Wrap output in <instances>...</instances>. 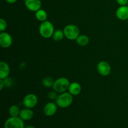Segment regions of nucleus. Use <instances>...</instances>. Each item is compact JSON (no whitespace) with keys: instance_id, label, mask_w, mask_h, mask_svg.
I'll return each instance as SVG.
<instances>
[{"instance_id":"1a4fd4ad","label":"nucleus","mask_w":128,"mask_h":128,"mask_svg":"<svg viewBox=\"0 0 128 128\" xmlns=\"http://www.w3.org/2000/svg\"><path fill=\"white\" fill-rule=\"evenodd\" d=\"M24 5L26 8L32 12H36L41 8V0H25Z\"/></svg>"},{"instance_id":"7ed1b4c3","label":"nucleus","mask_w":128,"mask_h":128,"mask_svg":"<svg viewBox=\"0 0 128 128\" xmlns=\"http://www.w3.org/2000/svg\"><path fill=\"white\" fill-rule=\"evenodd\" d=\"M70 85V80L65 77H61L56 79L52 86V90L58 93H62L68 90Z\"/></svg>"},{"instance_id":"b1692460","label":"nucleus","mask_w":128,"mask_h":128,"mask_svg":"<svg viewBox=\"0 0 128 128\" xmlns=\"http://www.w3.org/2000/svg\"><path fill=\"white\" fill-rule=\"evenodd\" d=\"M4 87H5V86L4 83L3 82V80H0V90H2Z\"/></svg>"},{"instance_id":"4468645a","label":"nucleus","mask_w":128,"mask_h":128,"mask_svg":"<svg viewBox=\"0 0 128 128\" xmlns=\"http://www.w3.org/2000/svg\"><path fill=\"white\" fill-rule=\"evenodd\" d=\"M19 116L23 121H30L33 118L34 112L31 109L25 108L21 110Z\"/></svg>"},{"instance_id":"393cba45","label":"nucleus","mask_w":128,"mask_h":128,"mask_svg":"<svg viewBox=\"0 0 128 128\" xmlns=\"http://www.w3.org/2000/svg\"><path fill=\"white\" fill-rule=\"evenodd\" d=\"M18 0H6V2H8V3L10 4H13L14 3V2H16Z\"/></svg>"},{"instance_id":"6e6552de","label":"nucleus","mask_w":128,"mask_h":128,"mask_svg":"<svg viewBox=\"0 0 128 128\" xmlns=\"http://www.w3.org/2000/svg\"><path fill=\"white\" fill-rule=\"evenodd\" d=\"M12 36L8 32L4 31L0 33V46L3 48H8L12 45Z\"/></svg>"},{"instance_id":"412c9836","label":"nucleus","mask_w":128,"mask_h":128,"mask_svg":"<svg viewBox=\"0 0 128 128\" xmlns=\"http://www.w3.org/2000/svg\"><path fill=\"white\" fill-rule=\"evenodd\" d=\"M7 28V22L3 18L0 19V31L4 32L6 31Z\"/></svg>"},{"instance_id":"f8f14e48","label":"nucleus","mask_w":128,"mask_h":128,"mask_svg":"<svg viewBox=\"0 0 128 128\" xmlns=\"http://www.w3.org/2000/svg\"><path fill=\"white\" fill-rule=\"evenodd\" d=\"M10 68L8 64L5 61L0 62V80H4L9 76Z\"/></svg>"},{"instance_id":"0eeeda50","label":"nucleus","mask_w":128,"mask_h":128,"mask_svg":"<svg viewBox=\"0 0 128 128\" xmlns=\"http://www.w3.org/2000/svg\"><path fill=\"white\" fill-rule=\"evenodd\" d=\"M97 71L101 76H108L111 72V66L107 61H100L97 65Z\"/></svg>"},{"instance_id":"39448f33","label":"nucleus","mask_w":128,"mask_h":128,"mask_svg":"<svg viewBox=\"0 0 128 128\" xmlns=\"http://www.w3.org/2000/svg\"><path fill=\"white\" fill-rule=\"evenodd\" d=\"M4 128H24V121L20 117H10L4 122Z\"/></svg>"},{"instance_id":"f257e3e1","label":"nucleus","mask_w":128,"mask_h":128,"mask_svg":"<svg viewBox=\"0 0 128 128\" xmlns=\"http://www.w3.org/2000/svg\"><path fill=\"white\" fill-rule=\"evenodd\" d=\"M54 31V25L52 22L48 20L41 22L39 27L40 34L45 39H48L52 37Z\"/></svg>"},{"instance_id":"6ab92c4d","label":"nucleus","mask_w":128,"mask_h":128,"mask_svg":"<svg viewBox=\"0 0 128 128\" xmlns=\"http://www.w3.org/2000/svg\"><path fill=\"white\" fill-rule=\"evenodd\" d=\"M54 82V81L52 78L47 76V77L44 78L42 81V84L44 87L46 88H50L52 87Z\"/></svg>"},{"instance_id":"9b49d317","label":"nucleus","mask_w":128,"mask_h":128,"mask_svg":"<svg viewBox=\"0 0 128 128\" xmlns=\"http://www.w3.org/2000/svg\"><path fill=\"white\" fill-rule=\"evenodd\" d=\"M116 16L121 21L128 20V6H120L116 11Z\"/></svg>"},{"instance_id":"bb28decb","label":"nucleus","mask_w":128,"mask_h":128,"mask_svg":"<svg viewBox=\"0 0 128 128\" xmlns=\"http://www.w3.org/2000/svg\"><path fill=\"white\" fill-rule=\"evenodd\" d=\"M24 1H25V0H24Z\"/></svg>"},{"instance_id":"2eb2a0df","label":"nucleus","mask_w":128,"mask_h":128,"mask_svg":"<svg viewBox=\"0 0 128 128\" xmlns=\"http://www.w3.org/2000/svg\"><path fill=\"white\" fill-rule=\"evenodd\" d=\"M35 17L39 21H41V22L46 21L48 18V14L45 10L42 9L38 10L36 12H35Z\"/></svg>"},{"instance_id":"f3484780","label":"nucleus","mask_w":128,"mask_h":128,"mask_svg":"<svg viewBox=\"0 0 128 128\" xmlns=\"http://www.w3.org/2000/svg\"><path fill=\"white\" fill-rule=\"evenodd\" d=\"M65 37L64 33L63 30H55L54 32L53 35H52V38L53 40L56 42H59V41H62Z\"/></svg>"},{"instance_id":"20e7f679","label":"nucleus","mask_w":128,"mask_h":128,"mask_svg":"<svg viewBox=\"0 0 128 128\" xmlns=\"http://www.w3.org/2000/svg\"><path fill=\"white\" fill-rule=\"evenodd\" d=\"M64 33L65 38L71 41L76 40L79 36L80 35V30L76 25L70 24L64 28Z\"/></svg>"},{"instance_id":"5701e85b","label":"nucleus","mask_w":128,"mask_h":128,"mask_svg":"<svg viewBox=\"0 0 128 128\" xmlns=\"http://www.w3.org/2000/svg\"><path fill=\"white\" fill-rule=\"evenodd\" d=\"M116 2L120 6H126L128 3V0H116Z\"/></svg>"},{"instance_id":"a211bd4d","label":"nucleus","mask_w":128,"mask_h":128,"mask_svg":"<svg viewBox=\"0 0 128 128\" xmlns=\"http://www.w3.org/2000/svg\"><path fill=\"white\" fill-rule=\"evenodd\" d=\"M20 108L16 105H12L9 109V114L11 117H18L20 114Z\"/></svg>"},{"instance_id":"f03ea898","label":"nucleus","mask_w":128,"mask_h":128,"mask_svg":"<svg viewBox=\"0 0 128 128\" xmlns=\"http://www.w3.org/2000/svg\"><path fill=\"white\" fill-rule=\"evenodd\" d=\"M73 101V96L69 92L60 93L56 100V103L61 108H67L70 106Z\"/></svg>"},{"instance_id":"4be33fe9","label":"nucleus","mask_w":128,"mask_h":128,"mask_svg":"<svg viewBox=\"0 0 128 128\" xmlns=\"http://www.w3.org/2000/svg\"><path fill=\"white\" fill-rule=\"evenodd\" d=\"M57 93L58 92H56V91L52 90V91H50V92H48V98L50 99V100H55V101H56V100L58 98V95L57 94Z\"/></svg>"},{"instance_id":"aec40b11","label":"nucleus","mask_w":128,"mask_h":128,"mask_svg":"<svg viewBox=\"0 0 128 128\" xmlns=\"http://www.w3.org/2000/svg\"><path fill=\"white\" fill-rule=\"evenodd\" d=\"M2 80H3L4 83L5 87H11L14 84V80L12 78H10L8 77Z\"/></svg>"},{"instance_id":"dca6fc26","label":"nucleus","mask_w":128,"mask_h":128,"mask_svg":"<svg viewBox=\"0 0 128 128\" xmlns=\"http://www.w3.org/2000/svg\"><path fill=\"white\" fill-rule=\"evenodd\" d=\"M78 44L80 46H87L90 42V38L85 34H80L76 40Z\"/></svg>"},{"instance_id":"423d86ee","label":"nucleus","mask_w":128,"mask_h":128,"mask_svg":"<svg viewBox=\"0 0 128 128\" xmlns=\"http://www.w3.org/2000/svg\"><path fill=\"white\" fill-rule=\"evenodd\" d=\"M38 102V98L34 94H28L24 97L22 100V104L25 108L32 109L37 105Z\"/></svg>"},{"instance_id":"9d476101","label":"nucleus","mask_w":128,"mask_h":128,"mask_svg":"<svg viewBox=\"0 0 128 128\" xmlns=\"http://www.w3.org/2000/svg\"><path fill=\"white\" fill-rule=\"evenodd\" d=\"M58 110V105L53 102H49L44 106L43 109L44 114L46 116H52L56 113Z\"/></svg>"},{"instance_id":"ddd939ff","label":"nucleus","mask_w":128,"mask_h":128,"mask_svg":"<svg viewBox=\"0 0 128 128\" xmlns=\"http://www.w3.org/2000/svg\"><path fill=\"white\" fill-rule=\"evenodd\" d=\"M82 90L81 84L78 82H72L70 83L68 88V92L72 96H78L80 94Z\"/></svg>"},{"instance_id":"a878e982","label":"nucleus","mask_w":128,"mask_h":128,"mask_svg":"<svg viewBox=\"0 0 128 128\" xmlns=\"http://www.w3.org/2000/svg\"><path fill=\"white\" fill-rule=\"evenodd\" d=\"M25 128H36L34 127L33 126H27V127Z\"/></svg>"}]
</instances>
